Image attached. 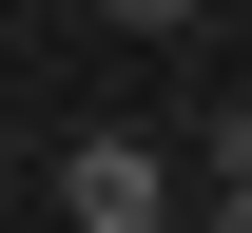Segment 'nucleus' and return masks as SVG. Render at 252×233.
Listing matches in <instances>:
<instances>
[{
  "label": "nucleus",
  "instance_id": "obj_1",
  "mask_svg": "<svg viewBox=\"0 0 252 233\" xmlns=\"http://www.w3.org/2000/svg\"><path fill=\"white\" fill-rule=\"evenodd\" d=\"M59 214L78 233H156L175 214V156H156V136H78V156H59Z\"/></svg>",
  "mask_w": 252,
  "mask_h": 233
},
{
  "label": "nucleus",
  "instance_id": "obj_2",
  "mask_svg": "<svg viewBox=\"0 0 252 233\" xmlns=\"http://www.w3.org/2000/svg\"><path fill=\"white\" fill-rule=\"evenodd\" d=\"M214 233H252V136H233V175H214Z\"/></svg>",
  "mask_w": 252,
  "mask_h": 233
},
{
  "label": "nucleus",
  "instance_id": "obj_3",
  "mask_svg": "<svg viewBox=\"0 0 252 233\" xmlns=\"http://www.w3.org/2000/svg\"><path fill=\"white\" fill-rule=\"evenodd\" d=\"M97 20H136V39H175V20H194V0H97Z\"/></svg>",
  "mask_w": 252,
  "mask_h": 233
},
{
  "label": "nucleus",
  "instance_id": "obj_4",
  "mask_svg": "<svg viewBox=\"0 0 252 233\" xmlns=\"http://www.w3.org/2000/svg\"><path fill=\"white\" fill-rule=\"evenodd\" d=\"M233 136H252V98H233Z\"/></svg>",
  "mask_w": 252,
  "mask_h": 233
},
{
  "label": "nucleus",
  "instance_id": "obj_5",
  "mask_svg": "<svg viewBox=\"0 0 252 233\" xmlns=\"http://www.w3.org/2000/svg\"><path fill=\"white\" fill-rule=\"evenodd\" d=\"M156 233H175V214H156Z\"/></svg>",
  "mask_w": 252,
  "mask_h": 233
}]
</instances>
